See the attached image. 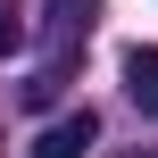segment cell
I'll return each instance as SVG.
<instances>
[{"label":"cell","mask_w":158,"mask_h":158,"mask_svg":"<svg viewBox=\"0 0 158 158\" xmlns=\"http://www.w3.org/2000/svg\"><path fill=\"white\" fill-rule=\"evenodd\" d=\"M100 25V0H50L42 8V33H50V58H67V50H83V33Z\"/></svg>","instance_id":"obj_1"},{"label":"cell","mask_w":158,"mask_h":158,"mask_svg":"<svg viewBox=\"0 0 158 158\" xmlns=\"http://www.w3.org/2000/svg\"><path fill=\"white\" fill-rule=\"evenodd\" d=\"M92 133H100V117H92V108H75V117L42 125V142H33V158H83V150H92Z\"/></svg>","instance_id":"obj_2"},{"label":"cell","mask_w":158,"mask_h":158,"mask_svg":"<svg viewBox=\"0 0 158 158\" xmlns=\"http://www.w3.org/2000/svg\"><path fill=\"white\" fill-rule=\"evenodd\" d=\"M125 92L158 117V42H133V50H125Z\"/></svg>","instance_id":"obj_3"},{"label":"cell","mask_w":158,"mask_h":158,"mask_svg":"<svg viewBox=\"0 0 158 158\" xmlns=\"http://www.w3.org/2000/svg\"><path fill=\"white\" fill-rule=\"evenodd\" d=\"M17 42H25V8H17V0H0V58H8Z\"/></svg>","instance_id":"obj_4"}]
</instances>
